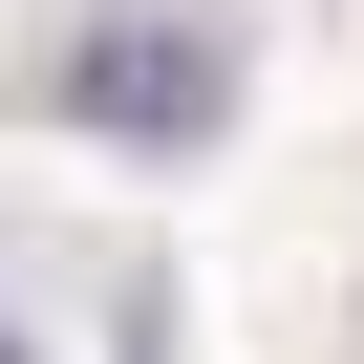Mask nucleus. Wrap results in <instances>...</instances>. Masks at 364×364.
Returning <instances> with one entry per match:
<instances>
[{
	"instance_id": "nucleus-2",
	"label": "nucleus",
	"mask_w": 364,
	"mask_h": 364,
	"mask_svg": "<svg viewBox=\"0 0 364 364\" xmlns=\"http://www.w3.org/2000/svg\"><path fill=\"white\" fill-rule=\"evenodd\" d=\"M0 364H22V321H0Z\"/></svg>"
},
{
	"instance_id": "nucleus-1",
	"label": "nucleus",
	"mask_w": 364,
	"mask_h": 364,
	"mask_svg": "<svg viewBox=\"0 0 364 364\" xmlns=\"http://www.w3.org/2000/svg\"><path fill=\"white\" fill-rule=\"evenodd\" d=\"M65 107H86V129H129V150H193V129L236 107V43L193 22V0H107V22L65 43Z\"/></svg>"
}]
</instances>
